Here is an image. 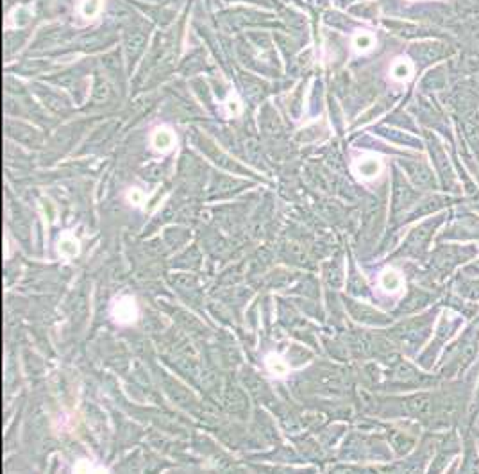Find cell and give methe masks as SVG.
<instances>
[{
    "label": "cell",
    "mask_w": 479,
    "mask_h": 474,
    "mask_svg": "<svg viewBox=\"0 0 479 474\" xmlns=\"http://www.w3.org/2000/svg\"><path fill=\"white\" fill-rule=\"evenodd\" d=\"M111 313H113V319L117 320L118 324L135 322L136 317H138V308H136L135 299H131V297H122V299H118V301L113 305Z\"/></svg>",
    "instance_id": "obj_1"
},
{
    "label": "cell",
    "mask_w": 479,
    "mask_h": 474,
    "mask_svg": "<svg viewBox=\"0 0 479 474\" xmlns=\"http://www.w3.org/2000/svg\"><path fill=\"white\" fill-rule=\"evenodd\" d=\"M150 145L158 152H170L176 147V132L170 128H156L150 134Z\"/></svg>",
    "instance_id": "obj_2"
},
{
    "label": "cell",
    "mask_w": 479,
    "mask_h": 474,
    "mask_svg": "<svg viewBox=\"0 0 479 474\" xmlns=\"http://www.w3.org/2000/svg\"><path fill=\"white\" fill-rule=\"evenodd\" d=\"M381 169H383V165H381L379 158H375V156H365V158H360L354 163V172H356L358 178L362 179L377 178L381 174Z\"/></svg>",
    "instance_id": "obj_3"
},
{
    "label": "cell",
    "mask_w": 479,
    "mask_h": 474,
    "mask_svg": "<svg viewBox=\"0 0 479 474\" xmlns=\"http://www.w3.org/2000/svg\"><path fill=\"white\" fill-rule=\"evenodd\" d=\"M104 10V0H81L79 5H77V13L79 16L88 22L95 20L100 13Z\"/></svg>",
    "instance_id": "obj_4"
},
{
    "label": "cell",
    "mask_w": 479,
    "mask_h": 474,
    "mask_svg": "<svg viewBox=\"0 0 479 474\" xmlns=\"http://www.w3.org/2000/svg\"><path fill=\"white\" fill-rule=\"evenodd\" d=\"M379 285L383 287V290H386V292L395 294L401 290V287H403V278H401L395 270H384V272L381 274Z\"/></svg>",
    "instance_id": "obj_5"
},
{
    "label": "cell",
    "mask_w": 479,
    "mask_h": 474,
    "mask_svg": "<svg viewBox=\"0 0 479 474\" xmlns=\"http://www.w3.org/2000/svg\"><path fill=\"white\" fill-rule=\"evenodd\" d=\"M265 365H267L268 372H272L274 376H286L288 374V364L285 362V358H281L276 353H270L265 358Z\"/></svg>",
    "instance_id": "obj_6"
},
{
    "label": "cell",
    "mask_w": 479,
    "mask_h": 474,
    "mask_svg": "<svg viewBox=\"0 0 479 474\" xmlns=\"http://www.w3.org/2000/svg\"><path fill=\"white\" fill-rule=\"evenodd\" d=\"M58 251L63 258H75V256L79 254V242H77L73 237L67 235V237H63L59 240Z\"/></svg>",
    "instance_id": "obj_7"
},
{
    "label": "cell",
    "mask_w": 479,
    "mask_h": 474,
    "mask_svg": "<svg viewBox=\"0 0 479 474\" xmlns=\"http://www.w3.org/2000/svg\"><path fill=\"white\" fill-rule=\"evenodd\" d=\"M374 45H375V40L371 32H358L356 36L353 38V47H354V51L358 52L371 51Z\"/></svg>",
    "instance_id": "obj_8"
},
{
    "label": "cell",
    "mask_w": 479,
    "mask_h": 474,
    "mask_svg": "<svg viewBox=\"0 0 479 474\" xmlns=\"http://www.w3.org/2000/svg\"><path fill=\"white\" fill-rule=\"evenodd\" d=\"M390 75H392L393 79H397V81H404V79H408L410 75H412V67H410L408 61L397 60L392 64Z\"/></svg>",
    "instance_id": "obj_9"
},
{
    "label": "cell",
    "mask_w": 479,
    "mask_h": 474,
    "mask_svg": "<svg viewBox=\"0 0 479 474\" xmlns=\"http://www.w3.org/2000/svg\"><path fill=\"white\" fill-rule=\"evenodd\" d=\"M126 199H127V202H129V204L141 206V204H143V201H145V195H143V192H141L140 188H129V190H127V193H126Z\"/></svg>",
    "instance_id": "obj_10"
},
{
    "label": "cell",
    "mask_w": 479,
    "mask_h": 474,
    "mask_svg": "<svg viewBox=\"0 0 479 474\" xmlns=\"http://www.w3.org/2000/svg\"><path fill=\"white\" fill-rule=\"evenodd\" d=\"M240 110H242V106H240L238 99H236V97L235 99L229 97V99H227V111H229L231 115H238Z\"/></svg>",
    "instance_id": "obj_11"
},
{
    "label": "cell",
    "mask_w": 479,
    "mask_h": 474,
    "mask_svg": "<svg viewBox=\"0 0 479 474\" xmlns=\"http://www.w3.org/2000/svg\"><path fill=\"white\" fill-rule=\"evenodd\" d=\"M478 403H479V390H478Z\"/></svg>",
    "instance_id": "obj_12"
}]
</instances>
